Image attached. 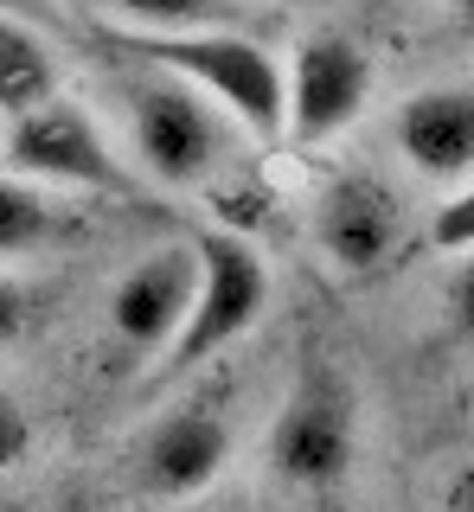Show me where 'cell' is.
Here are the masks:
<instances>
[{"instance_id": "cell-16", "label": "cell", "mask_w": 474, "mask_h": 512, "mask_svg": "<svg viewBox=\"0 0 474 512\" xmlns=\"http://www.w3.org/2000/svg\"><path fill=\"white\" fill-rule=\"evenodd\" d=\"M430 244L449 250V256L474 250V186L449 192V199H442V212H430Z\"/></svg>"}, {"instance_id": "cell-7", "label": "cell", "mask_w": 474, "mask_h": 512, "mask_svg": "<svg viewBox=\"0 0 474 512\" xmlns=\"http://www.w3.org/2000/svg\"><path fill=\"white\" fill-rule=\"evenodd\" d=\"M0 167L26 186H45V192H129V173H122L116 148H109L103 122L71 90H58L33 116L7 122Z\"/></svg>"}, {"instance_id": "cell-10", "label": "cell", "mask_w": 474, "mask_h": 512, "mask_svg": "<svg viewBox=\"0 0 474 512\" xmlns=\"http://www.w3.org/2000/svg\"><path fill=\"white\" fill-rule=\"evenodd\" d=\"M391 148L430 186H474V77L404 96L391 109Z\"/></svg>"}, {"instance_id": "cell-20", "label": "cell", "mask_w": 474, "mask_h": 512, "mask_svg": "<svg viewBox=\"0 0 474 512\" xmlns=\"http://www.w3.org/2000/svg\"><path fill=\"white\" fill-rule=\"evenodd\" d=\"M442 7H449V20H455V26H462L468 39H474V0H442Z\"/></svg>"}, {"instance_id": "cell-11", "label": "cell", "mask_w": 474, "mask_h": 512, "mask_svg": "<svg viewBox=\"0 0 474 512\" xmlns=\"http://www.w3.org/2000/svg\"><path fill=\"white\" fill-rule=\"evenodd\" d=\"M122 20V32H244V39H263L276 26L270 0H103Z\"/></svg>"}, {"instance_id": "cell-17", "label": "cell", "mask_w": 474, "mask_h": 512, "mask_svg": "<svg viewBox=\"0 0 474 512\" xmlns=\"http://www.w3.org/2000/svg\"><path fill=\"white\" fill-rule=\"evenodd\" d=\"M26 455H33V416H26V404L0 384V474H13Z\"/></svg>"}, {"instance_id": "cell-13", "label": "cell", "mask_w": 474, "mask_h": 512, "mask_svg": "<svg viewBox=\"0 0 474 512\" xmlns=\"http://www.w3.org/2000/svg\"><path fill=\"white\" fill-rule=\"evenodd\" d=\"M58 90H65L58 84V52L45 45V32L13 20V13H0V122L33 116Z\"/></svg>"}, {"instance_id": "cell-2", "label": "cell", "mask_w": 474, "mask_h": 512, "mask_svg": "<svg viewBox=\"0 0 474 512\" xmlns=\"http://www.w3.org/2000/svg\"><path fill=\"white\" fill-rule=\"evenodd\" d=\"M109 52L141 71H167L186 90H199L212 109H225L237 135L257 148H282V58L244 32H109Z\"/></svg>"}, {"instance_id": "cell-4", "label": "cell", "mask_w": 474, "mask_h": 512, "mask_svg": "<svg viewBox=\"0 0 474 512\" xmlns=\"http://www.w3.org/2000/svg\"><path fill=\"white\" fill-rule=\"evenodd\" d=\"M122 116H129V148L148 180L167 192H199L231 167V122L199 90H186L167 71L129 64L122 77Z\"/></svg>"}, {"instance_id": "cell-1", "label": "cell", "mask_w": 474, "mask_h": 512, "mask_svg": "<svg viewBox=\"0 0 474 512\" xmlns=\"http://www.w3.org/2000/svg\"><path fill=\"white\" fill-rule=\"evenodd\" d=\"M263 468L302 500H340L359 468V391L327 346H308L263 436Z\"/></svg>"}, {"instance_id": "cell-12", "label": "cell", "mask_w": 474, "mask_h": 512, "mask_svg": "<svg viewBox=\"0 0 474 512\" xmlns=\"http://www.w3.org/2000/svg\"><path fill=\"white\" fill-rule=\"evenodd\" d=\"M84 237V212L65 205L58 192L26 186L13 173H0V263H26V256H45L58 244Z\"/></svg>"}, {"instance_id": "cell-15", "label": "cell", "mask_w": 474, "mask_h": 512, "mask_svg": "<svg viewBox=\"0 0 474 512\" xmlns=\"http://www.w3.org/2000/svg\"><path fill=\"white\" fill-rule=\"evenodd\" d=\"M442 320H449V333L462 346H474V250L455 256L449 282H442Z\"/></svg>"}, {"instance_id": "cell-8", "label": "cell", "mask_w": 474, "mask_h": 512, "mask_svg": "<svg viewBox=\"0 0 474 512\" xmlns=\"http://www.w3.org/2000/svg\"><path fill=\"white\" fill-rule=\"evenodd\" d=\"M410 237V205L404 192L372 167H340L314 192V244L340 276H378L398 263Z\"/></svg>"}, {"instance_id": "cell-6", "label": "cell", "mask_w": 474, "mask_h": 512, "mask_svg": "<svg viewBox=\"0 0 474 512\" xmlns=\"http://www.w3.org/2000/svg\"><path fill=\"white\" fill-rule=\"evenodd\" d=\"M237 448V391L225 378L173 397L135 442V487L148 500H199L231 468Z\"/></svg>"}, {"instance_id": "cell-18", "label": "cell", "mask_w": 474, "mask_h": 512, "mask_svg": "<svg viewBox=\"0 0 474 512\" xmlns=\"http://www.w3.org/2000/svg\"><path fill=\"white\" fill-rule=\"evenodd\" d=\"M442 512H474V455L442 474Z\"/></svg>"}, {"instance_id": "cell-3", "label": "cell", "mask_w": 474, "mask_h": 512, "mask_svg": "<svg viewBox=\"0 0 474 512\" xmlns=\"http://www.w3.org/2000/svg\"><path fill=\"white\" fill-rule=\"evenodd\" d=\"M193 263H199L193 308H186V327L173 333V346L154 359V378H148L154 391H167L173 378H193L212 359H225L270 308V269H263V256L237 231H225V224L193 231Z\"/></svg>"}, {"instance_id": "cell-19", "label": "cell", "mask_w": 474, "mask_h": 512, "mask_svg": "<svg viewBox=\"0 0 474 512\" xmlns=\"http://www.w3.org/2000/svg\"><path fill=\"white\" fill-rule=\"evenodd\" d=\"M0 13H13V20H26V26L58 20V7H52V0H0Z\"/></svg>"}, {"instance_id": "cell-5", "label": "cell", "mask_w": 474, "mask_h": 512, "mask_svg": "<svg viewBox=\"0 0 474 512\" xmlns=\"http://www.w3.org/2000/svg\"><path fill=\"white\" fill-rule=\"evenodd\" d=\"M372 52L353 32H302L282 58V148L314 154L327 141H340L346 128L366 116L372 103Z\"/></svg>"}, {"instance_id": "cell-14", "label": "cell", "mask_w": 474, "mask_h": 512, "mask_svg": "<svg viewBox=\"0 0 474 512\" xmlns=\"http://www.w3.org/2000/svg\"><path fill=\"white\" fill-rule=\"evenodd\" d=\"M58 308V288L39 276H20V269H0V352L33 340V333L52 320Z\"/></svg>"}, {"instance_id": "cell-9", "label": "cell", "mask_w": 474, "mask_h": 512, "mask_svg": "<svg viewBox=\"0 0 474 512\" xmlns=\"http://www.w3.org/2000/svg\"><path fill=\"white\" fill-rule=\"evenodd\" d=\"M193 244H161L148 256H135L129 269L109 288V333L116 346H129L135 359H161L173 346V333L186 327V308H193Z\"/></svg>"}]
</instances>
